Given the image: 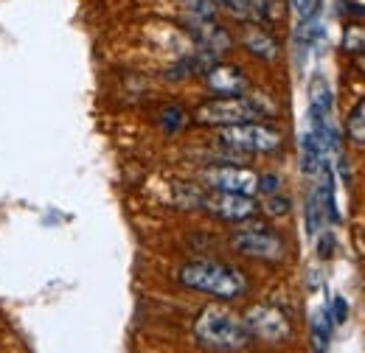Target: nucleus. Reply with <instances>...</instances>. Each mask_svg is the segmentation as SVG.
Masks as SVG:
<instances>
[{
	"instance_id": "25",
	"label": "nucleus",
	"mask_w": 365,
	"mask_h": 353,
	"mask_svg": "<svg viewBox=\"0 0 365 353\" xmlns=\"http://www.w3.org/2000/svg\"><path fill=\"white\" fill-rule=\"evenodd\" d=\"M259 191L262 194H278V176L275 174H264V176H259Z\"/></svg>"
},
{
	"instance_id": "20",
	"label": "nucleus",
	"mask_w": 365,
	"mask_h": 353,
	"mask_svg": "<svg viewBox=\"0 0 365 353\" xmlns=\"http://www.w3.org/2000/svg\"><path fill=\"white\" fill-rule=\"evenodd\" d=\"M329 320L334 322V325H343L346 322V317H349V303H346V297H340V295H334L331 300H329Z\"/></svg>"
},
{
	"instance_id": "2",
	"label": "nucleus",
	"mask_w": 365,
	"mask_h": 353,
	"mask_svg": "<svg viewBox=\"0 0 365 353\" xmlns=\"http://www.w3.org/2000/svg\"><path fill=\"white\" fill-rule=\"evenodd\" d=\"M194 337L200 339V345L220 353L242 351L250 342V331H247L245 320L222 306H208L200 311V317L194 322Z\"/></svg>"
},
{
	"instance_id": "5",
	"label": "nucleus",
	"mask_w": 365,
	"mask_h": 353,
	"mask_svg": "<svg viewBox=\"0 0 365 353\" xmlns=\"http://www.w3.org/2000/svg\"><path fill=\"white\" fill-rule=\"evenodd\" d=\"M281 132L273 127H264V124H233V127H222L220 132V143L225 149L233 152H275L281 146Z\"/></svg>"
},
{
	"instance_id": "4",
	"label": "nucleus",
	"mask_w": 365,
	"mask_h": 353,
	"mask_svg": "<svg viewBox=\"0 0 365 353\" xmlns=\"http://www.w3.org/2000/svg\"><path fill=\"white\" fill-rule=\"evenodd\" d=\"M230 244L239 255H247V258H256V261H281L284 253H287L284 238L264 224H250V227L236 230L230 236Z\"/></svg>"
},
{
	"instance_id": "19",
	"label": "nucleus",
	"mask_w": 365,
	"mask_h": 353,
	"mask_svg": "<svg viewBox=\"0 0 365 353\" xmlns=\"http://www.w3.org/2000/svg\"><path fill=\"white\" fill-rule=\"evenodd\" d=\"M182 124H185L182 107H166V110L160 112V127H163V132H169V135L180 132Z\"/></svg>"
},
{
	"instance_id": "8",
	"label": "nucleus",
	"mask_w": 365,
	"mask_h": 353,
	"mask_svg": "<svg viewBox=\"0 0 365 353\" xmlns=\"http://www.w3.org/2000/svg\"><path fill=\"white\" fill-rule=\"evenodd\" d=\"M200 205L217 216V219L225 221H245L256 214V202L245 194H228V191H214L208 196H200Z\"/></svg>"
},
{
	"instance_id": "11",
	"label": "nucleus",
	"mask_w": 365,
	"mask_h": 353,
	"mask_svg": "<svg viewBox=\"0 0 365 353\" xmlns=\"http://www.w3.org/2000/svg\"><path fill=\"white\" fill-rule=\"evenodd\" d=\"M242 45H245L256 59H264V62H273L275 56H278V43H275L264 28H259V26H253V28H247V31L242 34Z\"/></svg>"
},
{
	"instance_id": "26",
	"label": "nucleus",
	"mask_w": 365,
	"mask_h": 353,
	"mask_svg": "<svg viewBox=\"0 0 365 353\" xmlns=\"http://www.w3.org/2000/svg\"><path fill=\"white\" fill-rule=\"evenodd\" d=\"M357 65H360V70L365 73V56H360V62H357Z\"/></svg>"
},
{
	"instance_id": "22",
	"label": "nucleus",
	"mask_w": 365,
	"mask_h": 353,
	"mask_svg": "<svg viewBox=\"0 0 365 353\" xmlns=\"http://www.w3.org/2000/svg\"><path fill=\"white\" fill-rule=\"evenodd\" d=\"M264 214L267 216H287L289 214V199L287 196H278V194H270L267 196V205H264Z\"/></svg>"
},
{
	"instance_id": "16",
	"label": "nucleus",
	"mask_w": 365,
	"mask_h": 353,
	"mask_svg": "<svg viewBox=\"0 0 365 353\" xmlns=\"http://www.w3.org/2000/svg\"><path fill=\"white\" fill-rule=\"evenodd\" d=\"M185 20H214L217 17V0H180Z\"/></svg>"
},
{
	"instance_id": "9",
	"label": "nucleus",
	"mask_w": 365,
	"mask_h": 353,
	"mask_svg": "<svg viewBox=\"0 0 365 353\" xmlns=\"http://www.w3.org/2000/svg\"><path fill=\"white\" fill-rule=\"evenodd\" d=\"M185 28L194 37L197 48L211 53V56H220V53L230 51V34L222 26H217L214 20H185Z\"/></svg>"
},
{
	"instance_id": "6",
	"label": "nucleus",
	"mask_w": 365,
	"mask_h": 353,
	"mask_svg": "<svg viewBox=\"0 0 365 353\" xmlns=\"http://www.w3.org/2000/svg\"><path fill=\"white\" fill-rule=\"evenodd\" d=\"M245 325H247L250 337H256L262 342H270V345H281V342H287L292 337V325H289L287 314L270 306V303L250 306L247 314H245Z\"/></svg>"
},
{
	"instance_id": "14",
	"label": "nucleus",
	"mask_w": 365,
	"mask_h": 353,
	"mask_svg": "<svg viewBox=\"0 0 365 353\" xmlns=\"http://www.w3.org/2000/svg\"><path fill=\"white\" fill-rule=\"evenodd\" d=\"M309 115H331V88L323 76L309 82Z\"/></svg>"
},
{
	"instance_id": "17",
	"label": "nucleus",
	"mask_w": 365,
	"mask_h": 353,
	"mask_svg": "<svg viewBox=\"0 0 365 353\" xmlns=\"http://www.w3.org/2000/svg\"><path fill=\"white\" fill-rule=\"evenodd\" d=\"M323 224H326V211H323L320 199L315 196V191H312L309 199H307V233L309 236H318L320 230H323Z\"/></svg>"
},
{
	"instance_id": "1",
	"label": "nucleus",
	"mask_w": 365,
	"mask_h": 353,
	"mask_svg": "<svg viewBox=\"0 0 365 353\" xmlns=\"http://www.w3.org/2000/svg\"><path fill=\"white\" fill-rule=\"evenodd\" d=\"M182 286L211 295L217 300H236L247 292V278L222 261H191L178 272Z\"/></svg>"
},
{
	"instance_id": "7",
	"label": "nucleus",
	"mask_w": 365,
	"mask_h": 353,
	"mask_svg": "<svg viewBox=\"0 0 365 353\" xmlns=\"http://www.w3.org/2000/svg\"><path fill=\"white\" fill-rule=\"evenodd\" d=\"M202 182L211 185L214 191L245 194V196H253L259 191V174L245 166H208L202 172Z\"/></svg>"
},
{
	"instance_id": "18",
	"label": "nucleus",
	"mask_w": 365,
	"mask_h": 353,
	"mask_svg": "<svg viewBox=\"0 0 365 353\" xmlns=\"http://www.w3.org/2000/svg\"><path fill=\"white\" fill-rule=\"evenodd\" d=\"M349 137H351V143L365 146V98L349 115Z\"/></svg>"
},
{
	"instance_id": "10",
	"label": "nucleus",
	"mask_w": 365,
	"mask_h": 353,
	"mask_svg": "<svg viewBox=\"0 0 365 353\" xmlns=\"http://www.w3.org/2000/svg\"><path fill=\"white\" fill-rule=\"evenodd\" d=\"M205 85L214 90L217 95H245L247 90V79L242 76L239 68H230V65H214L208 73H205Z\"/></svg>"
},
{
	"instance_id": "23",
	"label": "nucleus",
	"mask_w": 365,
	"mask_h": 353,
	"mask_svg": "<svg viewBox=\"0 0 365 353\" xmlns=\"http://www.w3.org/2000/svg\"><path fill=\"white\" fill-rule=\"evenodd\" d=\"M320 0H292V9H295V14L301 17V20H307V17H312L315 11H318Z\"/></svg>"
},
{
	"instance_id": "12",
	"label": "nucleus",
	"mask_w": 365,
	"mask_h": 353,
	"mask_svg": "<svg viewBox=\"0 0 365 353\" xmlns=\"http://www.w3.org/2000/svg\"><path fill=\"white\" fill-rule=\"evenodd\" d=\"M323 163H329V157H326L320 140L312 132H307L301 137V172L307 176H315Z\"/></svg>"
},
{
	"instance_id": "15",
	"label": "nucleus",
	"mask_w": 365,
	"mask_h": 353,
	"mask_svg": "<svg viewBox=\"0 0 365 353\" xmlns=\"http://www.w3.org/2000/svg\"><path fill=\"white\" fill-rule=\"evenodd\" d=\"M309 325H312V348H315V353H326L329 337H331V320H329V314L323 309H318L312 314Z\"/></svg>"
},
{
	"instance_id": "13",
	"label": "nucleus",
	"mask_w": 365,
	"mask_h": 353,
	"mask_svg": "<svg viewBox=\"0 0 365 353\" xmlns=\"http://www.w3.org/2000/svg\"><path fill=\"white\" fill-rule=\"evenodd\" d=\"M217 6L228 9L233 17L247 23H264L267 20V0H217Z\"/></svg>"
},
{
	"instance_id": "24",
	"label": "nucleus",
	"mask_w": 365,
	"mask_h": 353,
	"mask_svg": "<svg viewBox=\"0 0 365 353\" xmlns=\"http://www.w3.org/2000/svg\"><path fill=\"white\" fill-rule=\"evenodd\" d=\"M334 247H337L334 233H323L318 241V255L320 258H331V255H334Z\"/></svg>"
},
{
	"instance_id": "21",
	"label": "nucleus",
	"mask_w": 365,
	"mask_h": 353,
	"mask_svg": "<svg viewBox=\"0 0 365 353\" xmlns=\"http://www.w3.org/2000/svg\"><path fill=\"white\" fill-rule=\"evenodd\" d=\"M346 51H365V28L360 26H349L346 31V40H343Z\"/></svg>"
},
{
	"instance_id": "3",
	"label": "nucleus",
	"mask_w": 365,
	"mask_h": 353,
	"mask_svg": "<svg viewBox=\"0 0 365 353\" xmlns=\"http://www.w3.org/2000/svg\"><path fill=\"white\" fill-rule=\"evenodd\" d=\"M262 104L247 95H220L214 101H205L194 110V121L202 127H233V124H250L262 118Z\"/></svg>"
}]
</instances>
